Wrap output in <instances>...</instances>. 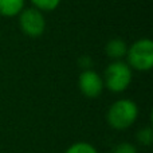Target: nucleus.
Wrapping results in <instances>:
<instances>
[{"mask_svg": "<svg viewBox=\"0 0 153 153\" xmlns=\"http://www.w3.org/2000/svg\"><path fill=\"white\" fill-rule=\"evenodd\" d=\"M138 109L133 101L118 100L109 108L106 113L108 124L116 130H125L136 122Z\"/></svg>", "mask_w": 153, "mask_h": 153, "instance_id": "obj_1", "label": "nucleus"}, {"mask_svg": "<svg viewBox=\"0 0 153 153\" xmlns=\"http://www.w3.org/2000/svg\"><path fill=\"white\" fill-rule=\"evenodd\" d=\"M132 82V69L122 61H114L105 70L103 85L113 93H121L129 87Z\"/></svg>", "mask_w": 153, "mask_h": 153, "instance_id": "obj_2", "label": "nucleus"}, {"mask_svg": "<svg viewBox=\"0 0 153 153\" xmlns=\"http://www.w3.org/2000/svg\"><path fill=\"white\" fill-rule=\"evenodd\" d=\"M130 69L148 71L153 66V42L151 39H140L134 42L126 53Z\"/></svg>", "mask_w": 153, "mask_h": 153, "instance_id": "obj_3", "label": "nucleus"}, {"mask_svg": "<svg viewBox=\"0 0 153 153\" xmlns=\"http://www.w3.org/2000/svg\"><path fill=\"white\" fill-rule=\"evenodd\" d=\"M19 26L20 30L31 38H38L45 32L46 20L43 13L36 8H27L19 13Z\"/></svg>", "mask_w": 153, "mask_h": 153, "instance_id": "obj_4", "label": "nucleus"}, {"mask_svg": "<svg viewBox=\"0 0 153 153\" xmlns=\"http://www.w3.org/2000/svg\"><path fill=\"white\" fill-rule=\"evenodd\" d=\"M78 86L85 97L97 98L98 95H101L105 85H103V79L98 73H95L94 70H85L79 75Z\"/></svg>", "mask_w": 153, "mask_h": 153, "instance_id": "obj_5", "label": "nucleus"}, {"mask_svg": "<svg viewBox=\"0 0 153 153\" xmlns=\"http://www.w3.org/2000/svg\"><path fill=\"white\" fill-rule=\"evenodd\" d=\"M105 51L109 58L116 59V61H121L124 56H126L128 46L122 39H111L106 45Z\"/></svg>", "mask_w": 153, "mask_h": 153, "instance_id": "obj_6", "label": "nucleus"}, {"mask_svg": "<svg viewBox=\"0 0 153 153\" xmlns=\"http://www.w3.org/2000/svg\"><path fill=\"white\" fill-rule=\"evenodd\" d=\"M24 10V0H0V15L5 18L16 16Z\"/></svg>", "mask_w": 153, "mask_h": 153, "instance_id": "obj_7", "label": "nucleus"}, {"mask_svg": "<svg viewBox=\"0 0 153 153\" xmlns=\"http://www.w3.org/2000/svg\"><path fill=\"white\" fill-rule=\"evenodd\" d=\"M31 3L39 11H53L59 5L61 0H31Z\"/></svg>", "mask_w": 153, "mask_h": 153, "instance_id": "obj_8", "label": "nucleus"}, {"mask_svg": "<svg viewBox=\"0 0 153 153\" xmlns=\"http://www.w3.org/2000/svg\"><path fill=\"white\" fill-rule=\"evenodd\" d=\"M66 153H97V151L89 143H75L67 149Z\"/></svg>", "mask_w": 153, "mask_h": 153, "instance_id": "obj_9", "label": "nucleus"}, {"mask_svg": "<svg viewBox=\"0 0 153 153\" xmlns=\"http://www.w3.org/2000/svg\"><path fill=\"white\" fill-rule=\"evenodd\" d=\"M137 140L143 145H151L153 141V130L152 128H144V129L138 130L137 133Z\"/></svg>", "mask_w": 153, "mask_h": 153, "instance_id": "obj_10", "label": "nucleus"}, {"mask_svg": "<svg viewBox=\"0 0 153 153\" xmlns=\"http://www.w3.org/2000/svg\"><path fill=\"white\" fill-rule=\"evenodd\" d=\"M111 153H137V149L130 143H121L111 149Z\"/></svg>", "mask_w": 153, "mask_h": 153, "instance_id": "obj_11", "label": "nucleus"}]
</instances>
